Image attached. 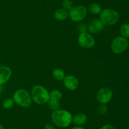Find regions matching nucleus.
I'll return each mask as SVG.
<instances>
[{"instance_id": "obj_1", "label": "nucleus", "mask_w": 129, "mask_h": 129, "mask_svg": "<svg viewBox=\"0 0 129 129\" xmlns=\"http://www.w3.org/2000/svg\"><path fill=\"white\" fill-rule=\"evenodd\" d=\"M73 115L66 110H58L52 111L51 120L53 123L59 128L68 127L73 122Z\"/></svg>"}, {"instance_id": "obj_2", "label": "nucleus", "mask_w": 129, "mask_h": 129, "mask_svg": "<svg viewBox=\"0 0 129 129\" xmlns=\"http://www.w3.org/2000/svg\"><path fill=\"white\" fill-rule=\"evenodd\" d=\"M31 97L32 101L39 105L47 103L50 99L49 92L46 88L40 85H37L31 91Z\"/></svg>"}, {"instance_id": "obj_3", "label": "nucleus", "mask_w": 129, "mask_h": 129, "mask_svg": "<svg viewBox=\"0 0 129 129\" xmlns=\"http://www.w3.org/2000/svg\"><path fill=\"white\" fill-rule=\"evenodd\" d=\"M13 99L15 103L22 108L30 107L32 103L31 95L24 89H20L15 91L13 95Z\"/></svg>"}, {"instance_id": "obj_4", "label": "nucleus", "mask_w": 129, "mask_h": 129, "mask_svg": "<svg viewBox=\"0 0 129 129\" xmlns=\"http://www.w3.org/2000/svg\"><path fill=\"white\" fill-rule=\"evenodd\" d=\"M120 18L119 13L112 9L106 8L102 10L100 14V20L105 26H112L118 22Z\"/></svg>"}, {"instance_id": "obj_5", "label": "nucleus", "mask_w": 129, "mask_h": 129, "mask_svg": "<svg viewBox=\"0 0 129 129\" xmlns=\"http://www.w3.org/2000/svg\"><path fill=\"white\" fill-rule=\"evenodd\" d=\"M129 46L127 39L122 36H117L112 40L110 48L115 54H121L127 50Z\"/></svg>"}, {"instance_id": "obj_6", "label": "nucleus", "mask_w": 129, "mask_h": 129, "mask_svg": "<svg viewBox=\"0 0 129 129\" xmlns=\"http://www.w3.org/2000/svg\"><path fill=\"white\" fill-rule=\"evenodd\" d=\"M88 10L83 5L73 6L69 11V16L72 21L74 22H80L86 16Z\"/></svg>"}, {"instance_id": "obj_7", "label": "nucleus", "mask_w": 129, "mask_h": 129, "mask_svg": "<svg viewBox=\"0 0 129 129\" xmlns=\"http://www.w3.org/2000/svg\"><path fill=\"white\" fill-rule=\"evenodd\" d=\"M78 44L84 49H91L95 45V39L88 32H83L79 34L78 37Z\"/></svg>"}, {"instance_id": "obj_8", "label": "nucleus", "mask_w": 129, "mask_h": 129, "mask_svg": "<svg viewBox=\"0 0 129 129\" xmlns=\"http://www.w3.org/2000/svg\"><path fill=\"white\" fill-rule=\"evenodd\" d=\"M113 92L108 87H102L96 93V99L100 104H107L112 100Z\"/></svg>"}, {"instance_id": "obj_9", "label": "nucleus", "mask_w": 129, "mask_h": 129, "mask_svg": "<svg viewBox=\"0 0 129 129\" xmlns=\"http://www.w3.org/2000/svg\"><path fill=\"white\" fill-rule=\"evenodd\" d=\"M63 82L66 88L69 91H75L79 87V81L78 78L72 75H66L63 80Z\"/></svg>"}, {"instance_id": "obj_10", "label": "nucleus", "mask_w": 129, "mask_h": 129, "mask_svg": "<svg viewBox=\"0 0 129 129\" xmlns=\"http://www.w3.org/2000/svg\"><path fill=\"white\" fill-rule=\"evenodd\" d=\"M88 30L93 34H96L101 32L104 29L105 25L100 19H94L88 24Z\"/></svg>"}, {"instance_id": "obj_11", "label": "nucleus", "mask_w": 129, "mask_h": 129, "mask_svg": "<svg viewBox=\"0 0 129 129\" xmlns=\"http://www.w3.org/2000/svg\"><path fill=\"white\" fill-rule=\"evenodd\" d=\"M12 75L11 68L6 66H0V85H3L10 80Z\"/></svg>"}, {"instance_id": "obj_12", "label": "nucleus", "mask_w": 129, "mask_h": 129, "mask_svg": "<svg viewBox=\"0 0 129 129\" xmlns=\"http://www.w3.org/2000/svg\"><path fill=\"white\" fill-rule=\"evenodd\" d=\"M87 121V116L83 113H76L73 116V122L76 126H83Z\"/></svg>"}, {"instance_id": "obj_13", "label": "nucleus", "mask_w": 129, "mask_h": 129, "mask_svg": "<svg viewBox=\"0 0 129 129\" xmlns=\"http://www.w3.org/2000/svg\"><path fill=\"white\" fill-rule=\"evenodd\" d=\"M54 17L57 21H64L69 17V12L64 8L57 9L54 12Z\"/></svg>"}, {"instance_id": "obj_14", "label": "nucleus", "mask_w": 129, "mask_h": 129, "mask_svg": "<svg viewBox=\"0 0 129 129\" xmlns=\"http://www.w3.org/2000/svg\"><path fill=\"white\" fill-rule=\"evenodd\" d=\"M87 10L93 15H98L102 12V9L100 5H98V3H93L88 6Z\"/></svg>"}, {"instance_id": "obj_15", "label": "nucleus", "mask_w": 129, "mask_h": 129, "mask_svg": "<svg viewBox=\"0 0 129 129\" xmlns=\"http://www.w3.org/2000/svg\"><path fill=\"white\" fill-rule=\"evenodd\" d=\"M52 76L55 80L58 81H61L64 79L66 77V73L60 68H55L52 72Z\"/></svg>"}, {"instance_id": "obj_16", "label": "nucleus", "mask_w": 129, "mask_h": 129, "mask_svg": "<svg viewBox=\"0 0 129 129\" xmlns=\"http://www.w3.org/2000/svg\"><path fill=\"white\" fill-rule=\"evenodd\" d=\"M48 107L49 108L50 110L52 111H56V110H59L60 108V101L59 100H55L52 99H50L49 101L47 102Z\"/></svg>"}, {"instance_id": "obj_17", "label": "nucleus", "mask_w": 129, "mask_h": 129, "mask_svg": "<svg viewBox=\"0 0 129 129\" xmlns=\"http://www.w3.org/2000/svg\"><path fill=\"white\" fill-rule=\"evenodd\" d=\"M120 33L121 34V36L125 39L129 38V24L125 23L121 25L120 29Z\"/></svg>"}, {"instance_id": "obj_18", "label": "nucleus", "mask_w": 129, "mask_h": 129, "mask_svg": "<svg viewBox=\"0 0 129 129\" xmlns=\"http://www.w3.org/2000/svg\"><path fill=\"white\" fill-rule=\"evenodd\" d=\"M49 96H50V99L55 100H60L62 97V94L59 90L54 89L50 91L49 92Z\"/></svg>"}, {"instance_id": "obj_19", "label": "nucleus", "mask_w": 129, "mask_h": 129, "mask_svg": "<svg viewBox=\"0 0 129 129\" xmlns=\"http://www.w3.org/2000/svg\"><path fill=\"white\" fill-rule=\"evenodd\" d=\"M14 103H15V102H14L13 98L8 97V98L5 99L3 100L2 102V106L5 109H10L13 106Z\"/></svg>"}, {"instance_id": "obj_20", "label": "nucleus", "mask_w": 129, "mask_h": 129, "mask_svg": "<svg viewBox=\"0 0 129 129\" xmlns=\"http://www.w3.org/2000/svg\"><path fill=\"white\" fill-rule=\"evenodd\" d=\"M62 8L69 11L73 7V1L71 0H63L62 2Z\"/></svg>"}, {"instance_id": "obj_21", "label": "nucleus", "mask_w": 129, "mask_h": 129, "mask_svg": "<svg viewBox=\"0 0 129 129\" xmlns=\"http://www.w3.org/2000/svg\"><path fill=\"white\" fill-rule=\"evenodd\" d=\"M108 108L106 104H100L98 107V113L101 115H104L107 113Z\"/></svg>"}, {"instance_id": "obj_22", "label": "nucleus", "mask_w": 129, "mask_h": 129, "mask_svg": "<svg viewBox=\"0 0 129 129\" xmlns=\"http://www.w3.org/2000/svg\"><path fill=\"white\" fill-rule=\"evenodd\" d=\"M77 29H78V32H79V34L86 32L88 31V26L85 24H84V23H81V24H79L78 25Z\"/></svg>"}, {"instance_id": "obj_23", "label": "nucleus", "mask_w": 129, "mask_h": 129, "mask_svg": "<svg viewBox=\"0 0 129 129\" xmlns=\"http://www.w3.org/2000/svg\"><path fill=\"white\" fill-rule=\"evenodd\" d=\"M100 129H115L114 127L110 124H105L103 125Z\"/></svg>"}, {"instance_id": "obj_24", "label": "nucleus", "mask_w": 129, "mask_h": 129, "mask_svg": "<svg viewBox=\"0 0 129 129\" xmlns=\"http://www.w3.org/2000/svg\"><path fill=\"white\" fill-rule=\"evenodd\" d=\"M44 129H55V127L53 125L50 123H47L45 125V128Z\"/></svg>"}, {"instance_id": "obj_25", "label": "nucleus", "mask_w": 129, "mask_h": 129, "mask_svg": "<svg viewBox=\"0 0 129 129\" xmlns=\"http://www.w3.org/2000/svg\"><path fill=\"white\" fill-rule=\"evenodd\" d=\"M71 129H84V128H83L81 126H75L74 127L72 128Z\"/></svg>"}, {"instance_id": "obj_26", "label": "nucleus", "mask_w": 129, "mask_h": 129, "mask_svg": "<svg viewBox=\"0 0 129 129\" xmlns=\"http://www.w3.org/2000/svg\"><path fill=\"white\" fill-rule=\"evenodd\" d=\"M2 91H3V87H2V85H0V94L2 92Z\"/></svg>"}, {"instance_id": "obj_27", "label": "nucleus", "mask_w": 129, "mask_h": 129, "mask_svg": "<svg viewBox=\"0 0 129 129\" xmlns=\"http://www.w3.org/2000/svg\"><path fill=\"white\" fill-rule=\"evenodd\" d=\"M0 129H5V128H4L3 126L1 124H0Z\"/></svg>"}, {"instance_id": "obj_28", "label": "nucleus", "mask_w": 129, "mask_h": 129, "mask_svg": "<svg viewBox=\"0 0 129 129\" xmlns=\"http://www.w3.org/2000/svg\"><path fill=\"white\" fill-rule=\"evenodd\" d=\"M8 129H15V128H9Z\"/></svg>"}, {"instance_id": "obj_29", "label": "nucleus", "mask_w": 129, "mask_h": 129, "mask_svg": "<svg viewBox=\"0 0 129 129\" xmlns=\"http://www.w3.org/2000/svg\"><path fill=\"white\" fill-rule=\"evenodd\" d=\"M127 129H129V126H128V127H127Z\"/></svg>"}]
</instances>
